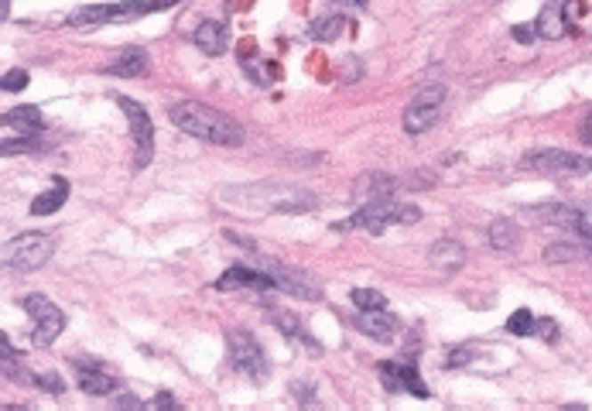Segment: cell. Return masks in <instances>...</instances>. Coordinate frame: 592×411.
<instances>
[{"label": "cell", "instance_id": "6da1fadb", "mask_svg": "<svg viewBox=\"0 0 592 411\" xmlns=\"http://www.w3.org/2000/svg\"><path fill=\"white\" fill-rule=\"evenodd\" d=\"M223 202L237 206V210H250V213H288L298 217L315 210V195L302 189V185H278V182H254V185H233L223 189Z\"/></svg>", "mask_w": 592, "mask_h": 411}, {"label": "cell", "instance_id": "7a4b0ae2", "mask_svg": "<svg viewBox=\"0 0 592 411\" xmlns=\"http://www.w3.org/2000/svg\"><path fill=\"white\" fill-rule=\"evenodd\" d=\"M172 124H175L182 134L189 137H199L206 144H216V148H240L243 144V127L226 117L220 110L206 107V103H196V100H182L168 110Z\"/></svg>", "mask_w": 592, "mask_h": 411}, {"label": "cell", "instance_id": "3957f363", "mask_svg": "<svg viewBox=\"0 0 592 411\" xmlns=\"http://www.w3.org/2000/svg\"><path fill=\"white\" fill-rule=\"evenodd\" d=\"M421 219V210L418 206H404V202H394L391 199H377V202H367L353 213L346 223H339L336 230H370V234H384L391 223H418Z\"/></svg>", "mask_w": 592, "mask_h": 411}, {"label": "cell", "instance_id": "277c9868", "mask_svg": "<svg viewBox=\"0 0 592 411\" xmlns=\"http://www.w3.org/2000/svg\"><path fill=\"white\" fill-rule=\"evenodd\" d=\"M55 254V240L48 237V234H38V230H31V234H21V237L7 240L4 247H0V267H11V271H38L45 267L48 260Z\"/></svg>", "mask_w": 592, "mask_h": 411}, {"label": "cell", "instance_id": "5b68a950", "mask_svg": "<svg viewBox=\"0 0 592 411\" xmlns=\"http://www.w3.org/2000/svg\"><path fill=\"white\" fill-rule=\"evenodd\" d=\"M178 0H120V4H89L79 7L69 21L72 24H107V21H134V18H144L154 11H165Z\"/></svg>", "mask_w": 592, "mask_h": 411}, {"label": "cell", "instance_id": "8992f818", "mask_svg": "<svg viewBox=\"0 0 592 411\" xmlns=\"http://www.w3.org/2000/svg\"><path fill=\"white\" fill-rule=\"evenodd\" d=\"M226 347H230L233 367L240 370V374H247L250 381H264V377L271 374L267 353H264V347L254 340V333H247V329H230V333H226Z\"/></svg>", "mask_w": 592, "mask_h": 411}, {"label": "cell", "instance_id": "52a82bcc", "mask_svg": "<svg viewBox=\"0 0 592 411\" xmlns=\"http://www.w3.org/2000/svg\"><path fill=\"white\" fill-rule=\"evenodd\" d=\"M524 169L538 175H555V178H575V175H589L592 172V158L586 154H572V152H531L524 158Z\"/></svg>", "mask_w": 592, "mask_h": 411}, {"label": "cell", "instance_id": "ba28073f", "mask_svg": "<svg viewBox=\"0 0 592 411\" xmlns=\"http://www.w3.org/2000/svg\"><path fill=\"white\" fill-rule=\"evenodd\" d=\"M21 308L31 316V323H35V343H38V347H52V343L62 336L66 316H62V308L52 302V299H45V295H28V299H21Z\"/></svg>", "mask_w": 592, "mask_h": 411}, {"label": "cell", "instance_id": "9c48e42d", "mask_svg": "<svg viewBox=\"0 0 592 411\" xmlns=\"http://www.w3.org/2000/svg\"><path fill=\"white\" fill-rule=\"evenodd\" d=\"M117 103H120V110L127 113V120H131V134H134V165L137 169H144L148 161L154 158V124L151 117H148V110L141 107L137 100H131V96H113Z\"/></svg>", "mask_w": 592, "mask_h": 411}, {"label": "cell", "instance_id": "30bf717a", "mask_svg": "<svg viewBox=\"0 0 592 411\" xmlns=\"http://www.w3.org/2000/svg\"><path fill=\"white\" fill-rule=\"evenodd\" d=\"M445 103V86H425L415 93V100L404 110V130L408 134H425L428 127H435Z\"/></svg>", "mask_w": 592, "mask_h": 411}, {"label": "cell", "instance_id": "8fae6325", "mask_svg": "<svg viewBox=\"0 0 592 411\" xmlns=\"http://www.w3.org/2000/svg\"><path fill=\"white\" fill-rule=\"evenodd\" d=\"M216 292H278V284L264 267L233 264V267L223 271V278L216 282Z\"/></svg>", "mask_w": 592, "mask_h": 411}, {"label": "cell", "instance_id": "7c38bea8", "mask_svg": "<svg viewBox=\"0 0 592 411\" xmlns=\"http://www.w3.org/2000/svg\"><path fill=\"white\" fill-rule=\"evenodd\" d=\"M264 271L274 278L278 292H288V295H295V299H305V302H319V288L308 282L305 275L291 271V267L278 264V260H264Z\"/></svg>", "mask_w": 592, "mask_h": 411}, {"label": "cell", "instance_id": "4fadbf2b", "mask_svg": "<svg viewBox=\"0 0 592 411\" xmlns=\"http://www.w3.org/2000/svg\"><path fill=\"white\" fill-rule=\"evenodd\" d=\"M377 374H380V381H384V388L387 390H411V394H418V398H428V388L421 384L415 364L384 360V364H377Z\"/></svg>", "mask_w": 592, "mask_h": 411}, {"label": "cell", "instance_id": "5bb4252c", "mask_svg": "<svg viewBox=\"0 0 592 411\" xmlns=\"http://www.w3.org/2000/svg\"><path fill=\"white\" fill-rule=\"evenodd\" d=\"M76 381H79V388L93 394V398H107L117 390V377L107 374V370L100 367V364H89V360H76Z\"/></svg>", "mask_w": 592, "mask_h": 411}, {"label": "cell", "instance_id": "9a60e30c", "mask_svg": "<svg viewBox=\"0 0 592 411\" xmlns=\"http://www.w3.org/2000/svg\"><path fill=\"white\" fill-rule=\"evenodd\" d=\"M534 31L545 38V42H558L569 35V18H565V0H555V4H545V11L538 14L534 21Z\"/></svg>", "mask_w": 592, "mask_h": 411}, {"label": "cell", "instance_id": "2e32d148", "mask_svg": "<svg viewBox=\"0 0 592 411\" xmlns=\"http://www.w3.org/2000/svg\"><path fill=\"white\" fill-rule=\"evenodd\" d=\"M353 325L360 329V333H367L370 340H380V343H387L391 336L397 333V316H391L387 308H373V312H360Z\"/></svg>", "mask_w": 592, "mask_h": 411}, {"label": "cell", "instance_id": "e0dca14e", "mask_svg": "<svg viewBox=\"0 0 592 411\" xmlns=\"http://www.w3.org/2000/svg\"><path fill=\"white\" fill-rule=\"evenodd\" d=\"M391 195H394V178H391V175L367 172V175H360L356 185H353V199H356L360 206L377 202V199H391Z\"/></svg>", "mask_w": 592, "mask_h": 411}, {"label": "cell", "instance_id": "ac0fdd59", "mask_svg": "<svg viewBox=\"0 0 592 411\" xmlns=\"http://www.w3.org/2000/svg\"><path fill=\"white\" fill-rule=\"evenodd\" d=\"M192 42H196L199 52H206V55H223L226 45H230V31H226V24L216 21V18H206V21L196 28Z\"/></svg>", "mask_w": 592, "mask_h": 411}, {"label": "cell", "instance_id": "d6986e66", "mask_svg": "<svg viewBox=\"0 0 592 411\" xmlns=\"http://www.w3.org/2000/svg\"><path fill=\"white\" fill-rule=\"evenodd\" d=\"M428 264H432L435 271L452 275V271H459L462 264H466V247H462L459 240H439V243L428 251Z\"/></svg>", "mask_w": 592, "mask_h": 411}, {"label": "cell", "instance_id": "ffe728a7", "mask_svg": "<svg viewBox=\"0 0 592 411\" xmlns=\"http://www.w3.org/2000/svg\"><path fill=\"white\" fill-rule=\"evenodd\" d=\"M0 127H11L18 134H28V137H38L42 134V110L38 107H14L7 113H0Z\"/></svg>", "mask_w": 592, "mask_h": 411}, {"label": "cell", "instance_id": "44dd1931", "mask_svg": "<svg viewBox=\"0 0 592 411\" xmlns=\"http://www.w3.org/2000/svg\"><path fill=\"white\" fill-rule=\"evenodd\" d=\"M66 199H69V182L62 175H55V178H52V189H45L42 195H35L31 213H35V217H52V213H59V210L66 206Z\"/></svg>", "mask_w": 592, "mask_h": 411}, {"label": "cell", "instance_id": "7402d4cb", "mask_svg": "<svg viewBox=\"0 0 592 411\" xmlns=\"http://www.w3.org/2000/svg\"><path fill=\"white\" fill-rule=\"evenodd\" d=\"M267 316H271V323L278 325V329L285 333L288 340H295V343H305L308 353H315V357H319V343H315V340L308 336L305 329H302V323H298V319H295L291 312H285V308H278V305H271V308H267Z\"/></svg>", "mask_w": 592, "mask_h": 411}, {"label": "cell", "instance_id": "603a6c76", "mask_svg": "<svg viewBox=\"0 0 592 411\" xmlns=\"http://www.w3.org/2000/svg\"><path fill=\"white\" fill-rule=\"evenodd\" d=\"M538 217L545 219V223H555V226H562V230H572V234H579L589 219L582 217L579 210H572V206H562V202H548V206H538Z\"/></svg>", "mask_w": 592, "mask_h": 411}, {"label": "cell", "instance_id": "cb8c5ba5", "mask_svg": "<svg viewBox=\"0 0 592 411\" xmlns=\"http://www.w3.org/2000/svg\"><path fill=\"white\" fill-rule=\"evenodd\" d=\"M486 237H490V247L493 251H517V243H521V230H517V223H510V219H493L490 223V230H486Z\"/></svg>", "mask_w": 592, "mask_h": 411}, {"label": "cell", "instance_id": "d4e9b609", "mask_svg": "<svg viewBox=\"0 0 592 411\" xmlns=\"http://www.w3.org/2000/svg\"><path fill=\"white\" fill-rule=\"evenodd\" d=\"M107 72H110V76H127V79L144 76V72H148V52H144V48H127V52H120V59H117Z\"/></svg>", "mask_w": 592, "mask_h": 411}, {"label": "cell", "instance_id": "484cf974", "mask_svg": "<svg viewBox=\"0 0 592 411\" xmlns=\"http://www.w3.org/2000/svg\"><path fill=\"white\" fill-rule=\"evenodd\" d=\"M343 31V14H329V18H315L312 28H308V35L315 38V42H332L336 35Z\"/></svg>", "mask_w": 592, "mask_h": 411}, {"label": "cell", "instance_id": "4316f807", "mask_svg": "<svg viewBox=\"0 0 592 411\" xmlns=\"http://www.w3.org/2000/svg\"><path fill=\"white\" fill-rule=\"evenodd\" d=\"M350 299H353V305H356L360 312H373V308H387V299H384L380 292H373V288H353Z\"/></svg>", "mask_w": 592, "mask_h": 411}, {"label": "cell", "instance_id": "83f0119b", "mask_svg": "<svg viewBox=\"0 0 592 411\" xmlns=\"http://www.w3.org/2000/svg\"><path fill=\"white\" fill-rule=\"evenodd\" d=\"M586 258V251L582 247H575V243H551L548 251H545V260L548 264H572V260Z\"/></svg>", "mask_w": 592, "mask_h": 411}, {"label": "cell", "instance_id": "f1b7e54d", "mask_svg": "<svg viewBox=\"0 0 592 411\" xmlns=\"http://www.w3.org/2000/svg\"><path fill=\"white\" fill-rule=\"evenodd\" d=\"M38 148H42V141H38V137L18 134L14 141H0V158H4V154H35Z\"/></svg>", "mask_w": 592, "mask_h": 411}, {"label": "cell", "instance_id": "f546056e", "mask_svg": "<svg viewBox=\"0 0 592 411\" xmlns=\"http://www.w3.org/2000/svg\"><path fill=\"white\" fill-rule=\"evenodd\" d=\"M507 329L514 333V336H534V329H538V319L527 312V308H517L510 319H507Z\"/></svg>", "mask_w": 592, "mask_h": 411}, {"label": "cell", "instance_id": "4dcf8cb0", "mask_svg": "<svg viewBox=\"0 0 592 411\" xmlns=\"http://www.w3.org/2000/svg\"><path fill=\"white\" fill-rule=\"evenodd\" d=\"M28 86V72L24 69H14V72H7L4 79H0V89H11V93H18V89Z\"/></svg>", "mask_w": 592, "mask_h": 411}, {"label": "cell", "instance_id": "1f68e13d", "mask_svg": "<svg viewBox=\"0 0 592 411\" xmlns=\"http://www.w3.org/2000/svg\"><path fill=\"white\" fill-rule=\"evenodd\" d=\"M35 384L45 390H52V394H62V381H59L55 374H35Z\"/></svg>", "mask_w": 592, "mask_h": 411}, {"label": "cell", "instance_id": "d6a6232c", "mask_svg": "<svg viewBox=\"0 0 592 411\" xmlns=\"http://www.w3.org/2000/svg\"><path fill=\"white\" fill-rule=\"evenodd\" d=\"M144 408H151V411H178V401L172 398V394H158L154 401H148Z\"/></svg>", "mask_w": 592, "mask_h": 411}, {"label": "cell", "instance_id": "836d02e7", "mask_svg": "<svg viewBox=\"0 0 592 411\" xmlns=\"http://www.w3.org/2000/svg\"><path fill=\"white\" fill-rule=\"evenodd\" d=\"M473 360V349H452L449 357H445V367H462V364H469Z\"/></svg>", "mask_w": 592, "mask_h": 411}, {"label": "cell", "instance_id": "e575fe53", "mask_svg": "<svg viewBox=\"0 0 592 411\" xmlns=\"http://www.w3.org/2000/svg\"><path fill=\"white\" fill-rule=\"evenodd\" d=\"M534 35H538V31H534L531 24H517V28H514V38H517L521 45H531L534 42Z\"/></svg>", "mask_w": 592, "mask_h": 411}, {"label": "cell", "instance_id": "d590c367", "mask_svg": "<svg viewBox=\"0 0 592 411\" xmlns=\"http://www.w3.org/2000/svg\"><path fill=\"white\" fill-rule=\"evenodd\" d=\"M113 408H144V401H137L134 394H120V398L113 401Z\"/></svg>", "mask_w": 592, "mask_h": 411}, {"label": "cell", "instance_id": "8d00e7d4", "mask_svg": "<svg viewBox=\"0 0 592 411\" xmlns=\"http://www.w3.org/2000/svg\"><path fill=\"white\" fill-rule=\"evenodd\" d=\"M534 333H541V336H545V340H555V336H558V325H555V323H548V319H545V323H541V319H538V329H534Z\"/></svg>", "mask_w": 592, "mask_h": 411}, {"label": "cell", "instance_id": "74e56055", "mask_svg": "<svg viewBox=\"0 0 592 411\" xmlns=\"http://www.w3.org/2000/svg\"><path fill=\"white\" fill-rule=\"evenodd\" d=\"M7 357H18V349L11 347V340L0 333V360H7Z\"/></svg>", "mask_w": 592, "mask_h": 411}, {"label": "cell", "instance_id": "f35d334b", "mask_svg": "<svg viewBox=\"0 0 592 411\" xmlns=\"http://www.w3.org/2000/svg\"><path fill=\"white\" fill-rule=\"evenodd\" d=\"M582 141L592 148V110L586 113V120H582Z\"/></svg>", "mask_w": 592, "mask_h": 411}, {"label": "cell", "instance_id": "ab89813d", "mask_svg": "<svg viewBox=\"0 0 592 411\" xmlns=\"http://www.w3.org/2000/svg\"><path fill=\"white\" fill-rule=\"evenodd\" d=\"M11 18V0H0V24Z\"/></svg>", "mask_w": 592, "mask_h": 411}]
</instances>
